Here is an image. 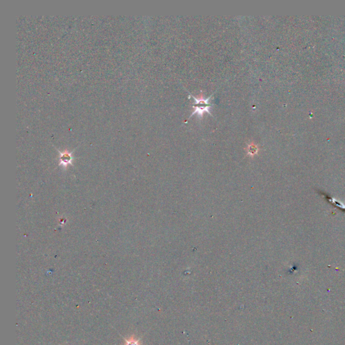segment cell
Instances as JSON below:
<instances>
[{
  "label": "cell",
  "instance_id": "obj_4",
  "mask_svg": "<svg viewBox=\"0 0 345 345\" xmlns=\"http://www.w3.org/2000/svg\"><path fill=\"white\" fill-rule=\"evenodd\" d=\"M259 149L255 145H251L248 147V153L250 154H255L257 153Z\"/></svg>",
  "mask_w": 345,
  "mask_h": 345
},
{
  "label": "cell",
  "instance_id": "obj_3",
  "mask_svg": "<svg viewBox=\"0 0 345 345\" xmlns=\"http://www.w3.org/2000/svg\"><path fill=\"white\" fill-rule=\"evenodd\" d=\"M60 159H61L62 163H63L64 165H66L71 163L72 156L69 152H63V153L60 152Z\"/></svg>",
  "mask_w": 345,
  "mask_h": 345
},
{
  "label": "cell",
  "instance_id": "obj_2",
  "mask_svg": "<svg viewBox=\"0 0 345 345\" xmlns=\"http://www.w3.org/2000/svg\"><path fill=\"white\" fill-rule=\"evenodd\" d=\"M120 334V337L123 338L124 341H125V345H141V344H140V340H141V339H135L134 336H131V337L127 339L122 337L120 334Z\"/></svg>",
  "mask_w": 345,
  "mask_h": 345
},
{
  "label": "cell",
  "instance_id": "obj_1",
  "mask_svg": "<svg viewBox=\"0 0 345 345\" xmlns=\"http://www.w3.org/2000/svg\"><path fill=\"white\" fill-rule=\"evenodd\" d=\"M192 97H193V99L195 100L194 105L193 106V108H194L195 110L191 115V116L194 114H198L199 117H202L204 112L211 114L210 109H211L212 105L209 102L211 97L208 98V99H204L202 96L196 98L192 95Z\"/></svg>",
  "mask_w": 345,
  "mask_h": 345
}]
</instances>
